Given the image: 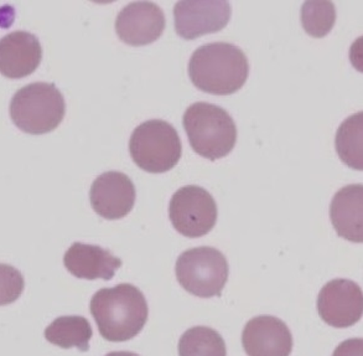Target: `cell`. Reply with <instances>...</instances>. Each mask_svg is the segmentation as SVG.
<instances>
[{"label":"cell","mask_w":363,"mask_h":356,"mask_svg":"<svg viewBox=\"0 0 363 356\" xmlns=\"http://www.w3.org/2000/svg\"><path fill=\"white\" fill-rule=\"evenodd\" d=\"M89 309L101 335L113 343L127 342L137 337L149 314L144 294L128 283L99 291L91 299Z\"/></svg>","instance_id":"1"},{"label":"cell","mask_w":363,"mask_h":356,"mask_svg":"<svg viewBox=\"0 0 363 356\" xmlns=\"http://www.w3.org/2000/svg\"><path fill=\"white\" fill-rule=\"evenodd\" d=\"M250 74L245 52L228 43H212L199 48L189 62V76L206 94L227 96L243 87Z\"/></svg>","instance_id":"2"},{"label":"cell","mask_w":363,"mask_h":356,"mask_svg":"<svg viewBox=\"0 0 363 356\" xmlns=\"http://www.w3.org/2000/svg\"><path fill=\"white\" fill-rule=\"evenodd\" d=\"M182 126L191 148L202 158H225L236 145V123L227 111L216 104H191L182 117Z\"/></svg>","instance_id":"3"},{"label":"cell","mask_w":363,"mask_h":356,"mask_svg":"<svg viewBox=\"0 0 363 356\" xmlns=\"http://www.w3.org/2000/svg\"><path fill=\"white\" fill-rule=\"evenodd\" d=\"M66 113L62 94L54 84L35 82L20 89L10 102L13 123L25 133H50Z\"/></svg>","instance_id":"4"},{"label":"cell","mask_w":363,"mask_h":356,"mask_svg":"<svg viewBox=\"0 0 363 356\" xmlns=\"http://www.w3.org/2000/svg\"><path fill=\"white\" fill-rule=\"evenodd\" d=\"M129 152L134 163L144 172L167 173L182 158V140L172 124L152 119L134 129Z\"/></svg>","instance_id":"5"},{"label":"cell","mask_w":363,"mask_h":356,"mask_svg":"<svg viewBox=\"0 0 363 356\" xmlns=\"http://www.w3.org/2000/svg\"><path fill=\"white\" fill-rule=\"evenodd\" d=\"M177 277L182 287L200 298L220 297L228 279V262L216 248L187 250L177 258Z\"/></svg>","instance_id":"6"},{"label":"cell","mask_w":363,"mask_h":356,"mask_svg":"<svg viewBox=\"0 0 363 356\" xmlns=\"http://www.w3.org/2000/svg\"><path fill=\"white\" fill-rule=\"evenodd\" d=\"M169 218L182 236L201 238L216 225V201L201 187L187 185L174 194L169 205Z\"/></svg>","instance_id":"7"},{"label":"cell","mask_w":363,"mask_h":356,"mask_svg":"<svg viewBox=\"0 0 363 356\" xmlns=\"http://www.w3.org/2000/svg\"><path fill=\"white\" fill-rule=\"evenodd\" d=\"M231 19V5L226 0H182L174 8L175 30L182 39L218 33Z\"/></svg>","instance_id":"8"},{"label":"cell","mask_w":363,"mask_h":356,"mask_svg":"<svg viewBox=\"0 0 363 356\" xmlns=\"http://www.w3.org/2000/svg\"><path fill=\"white\" fill-rule=\"evenodd\" d=\"M318 312L330 327H352L362 318V289L350 279L331 281L320 291Z\"/></svg>","instance_id":"9"},{"label":"cell","mask_w":363,"mask_h":356,"mask_svg":"<svg viewBox=\"0 0 363 356\" xmlns=\"http://www.w3.org/2000/svg\"><path fill=\"white\" fill-rule=\"evenodd\" d=\"M167 20L159 6L152 1H134L119 13L116 31L123 43L144 46L157 41L165 29Z\"/></svg>","instance_id":"10"},{"label":"cell","mask_w":363,"mask_h":356,"mask_svg":"<svg viewBox=\"0 0 363 356\" xmlns=\"http://www.w3.org/2000/svg\"><path fill=\"white\" fill-rule=\"evenodd\" d=\"M137 191L130 178L119 172L101 174L94 180L89 201L94 211L106 220H119L132 211Z\"/></svg>","instance_id":"11"},{"label":"cell","mask_w":363,"mask_h":356,"mask_svg":"<svg viewBox=\"0 0 363 356\" xmlns=\"http://www.w3.org/2000/svg\"><path fill=\"white\" fill-rule=\"evenodd\" d=\"M242 345L248 356H289L293 350V337L283 321L260 316L245 324Z\"/></svg>","instance_id":"12"},{"label":"cell","mask_w":363,"mask_h":356,"mask_svg":"<svg viewBox=\"0 0 363 356\" xmlns=\"http://www.w3.org/2000/svg\"><path fill=\"white\" fill-rule=\"evenodd\" d=\"M43 59L39 39L28 31H14L0 39V74L24 79L35 72Z\"/></svg>","instance_id":"13"},{"label":"cell","mask_w":363,"mask_h":356,"mask_svg":"<svg viewBox=\"0 0 363 356\" xmlns=\"http://www.w3.org/2000/svg\"><path fill=\"white\" fill-rule=\"evenodd\" d=\"M65 267L71 274L81 279H104L114 277L122 261L108 250L86 243H74L65 253Z\"/></svg>","instance_id":"14"},{"label":"cell","mask_w":363,"mask_h":356,"mask_svg":"<svg viewBox=\"0 0 363 356\" xmlns=\"http://www.w3.org/2000/svg\"><path fill=\"white\" fill-rule=\"evenodd\" d=\"M362 211L361 184L345 187L335 195L330 206V218L340 238L351 243H362Z\"/></svg>","instance_id":"15"},{"label":"cell","mask_w":363,"mask_h":356,"mask_svg":"<svg viewBox=\"0 0 363 356\" xmlns=\"http://www.w3.org/2000/svg\"><path fill=\"white\" fill-rule=\"evenodd\" d=\"M92 334L89 321L79 316L57 318L45 330L48 342L62 349L77 347L79 352H89Z\"/></svg>","instance_id":"16"},{"label":"cell","mask_w":363,"mask_h":356,"mask_svg":"<svg viewBox=\"0 0 363 356\" xmlns=\"http://www.w3.org/2000/svg\"><path fill=\"white\" fill-rule=\"evenodd\" d=\"M362 112L351 116L340 126L336 134V150L346 165L362 170Z\"/></svg>","instance_id":"17"},{"label":"cell","mask_w":363,"mask_h":356,"mask_svg":"<svg viewBox=\"0 0 363 356\" xmlns=\"http://www.w3.org/2000/svg\"><path fill=\"white\" fill-rule=\"evenodd\" d=\"M179 356H227L226 343L211 328L194 327L180 339Z\"/></svg>","instance_id":"18"},{"label":"cell","mask_w":363,"mask_h":356,"mask_svg":"<svg viewBox=\"0 0 363 356\" xmlns=\"http://www.w3.org/2000/svg\"><path fill=\"white\" fill-rule=\"evenodd\" d=\"M336 9L333 1L309 0L301 8V24L313 38H324L334 28Z\"/></svg>","instance_id":"19"},{"label":"cell","mask_w":363,"mask_h":356,"mask_svg":"<svg viewBox=\"0 0 363 356\" xmlns=\"http://www.w3.org/2000/svg\"><path fill=\"white\" fill-rule=\"evenodd\" d=\"M24 287L23 274L13 266L0 263V306H6L18 301Z\"/></svg>","instance_id":"20"},{"label":"cell","mask_w":363,"mask_h":356,"mask_svg":"<svg viewBox=\"0 0 363 356\" xmlns=\"http://www.w3.org/2000/svg\"><path fill=\"white\" fill-rule=\"evenodd\" d=\"M333 356H363L362 338L349 339L341 343Z\"/></svg>","instance_id":"21"},{"label":"cell","mask_w":363,"mask_h":356,"mask_svg":"<svg viewBox=\"0 0 363 356\" xmlns=\"http://www.w3.org/2000/svg\"><path fill=\"white\" fill-rule=\"evenodd\" d=\"M106 356H139L138 354H135V352H109V354H107Z\"/></svg>","instance_id":"22"}]
</instances>
